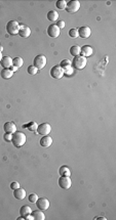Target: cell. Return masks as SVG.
<instances>
[{
    "label": "cell",
    "mask_w": 116,
    "mask_h": 220,
    "mask_svg": "<svg viewBox=\"0 0 116 220\" xmlns=\"http://www.w3.org/2000/svg\"><path fill=\"white\" fill-rule=\"evenodd\" d=\"M26 140H27L26 134L21 132V131H15L13 134L11 142H13V144L15 145V148H21V146H23V145L26 143Z\"/></svg>",
    "instance_id": "1"
},
{
    "label": "cell",
    "mask_w": 116,
    "mask_h": 220,
    "mask_svg": "<svg viewBox=\"0 0 116 220\" xmlns=\"http://www.w3.org/2000/svg\"><path fill=\"white\" fill-rule=\"evenodd\" d=\"M72 67L73 69H76V70H82L83 68H85L86 64H87V60H86V58L82 56H75L72 60Z\"/></svg>",
    "instance_id": "2"
},
{
    "label": "cell",
    "mask_w": 116,
    "mask_h": 220,
    "mask_svg": "<svg viewBox=\"0 0 116 220\" xmlns=\"http://www.w3.org/2000/svg\"><path fill=\"white\" fill-rule=\"evenodd\" d=\"M46 62H48V60H46V56H43V54H38L34 58V60H33V66L35 68H37L38 70H41L43 69L45 66H46Z\"/></svg>",
    "instance_id": "3"
},
{
    "label": "cell",
    "mask_w": 116,
    "mask_h": 220,
    "mask_svg": "<svg viewBox=\"0 0 116 220\" xmlns=\"http://www.w3.org/2000/svg\"><path fill=\"white\" fill-rule=\"evenodd\" d=\"M20 28H21V26H20V24L17 21H9L6 24V31L10 35L19 34Z\"/></svg>",
    "instance_id": "4"
},
{
    "label": "cell",
    "mask_w": 116,
    "mask_h": 220,
    "mask_svg": "<svg viewBox=\"0 0 116 220\" xmlns=\"http://www.w3.org/2000/svg\"><path fill=\"white\" fill-rule=\"evenodd\" d=\"M80 8V2L77 1V0H71V1H68L66 5V10L67 12L70 13H75L79 10Z\"/></svg>",
    "instance_id": "5"
},
{
    "label": "cell",
    "mask_w": 116,
    "mask_h": 220,
    "mask_svg": "<svg viewBox=\"0 0 116 220\" xmlns=\"http://www.w3.org/2000/svg\"><path fill=\"white\" fill-rule=\"evenodd\" d=\"M72 185V180L70 176H61L59 178V186L63 189H69Z\"/></svg>",
    "instance_id": "6"
},
{
    "label": "cell",
    "mask_w": 116,
    "mask_h": 220,
    "mask_svg": "<svg viewBox=\"0 0 116 220\" xmlns=\"http://www.w3.org/2000/svg\"><path fill=\"white\" fill-rule=\"evenodd\" d=\"M50 76L55 79H61L64 76V70L60 67V65L54 66L50 69Z\"/></svg>",
    "instance_id": "7"
},
{
    "label": "cell",
    "mask_w": 116,
    "mask_h": 220,
    "mask_svg": "<svg viewBox=\"0 0 116 220\" xmlns=\"http://www.w3.org/2000/svg\"><path fill=\"white\" fill-rule=\"evenodd\" d=\"M37 132L40 135H48L52 131V126L48 123H42L41 125H38L37 127Z\"/></svg>",
    "instance_id": "8"
},
{
    "label": "cell",
    "mask_w": 116,
    "mask_h": 220,
    "mask_svg": "<svg viewBox=\"0 0 116 220\" xmlns=\"http://www.w3.org/2000/svg\"><path fill=\"white\" fill-rule=\"evenodd\" d=\"M35 204H36L37 208H38L39 210H42V211L48 210V208H50V201H48L46 198H40V199L38 198V200H37Z\"/></svg>",
    "instance_id": "9"
},
{
    "label": "cell",
    "mask_w": 116,
    "mask_h": 220,
    "mask_svg": "<svg viewBox=\"0 0 116 220\" xmlns=\"http://www.w3.org/2000/svg\"><path fill=\"white\" fill-rule=\"evenodd\" d=\"M61 30L59 29V27L57 26L56 24L54 25H50V27L48 28V34L50 37H52V38H58L60 36Z\"/></svg>",
    "instance_id": "10"
},
{
    "label": "cell",
    "mask_w": 116,
    "mask_h": 220,
    "mask_svg": "<svg viewBox=\"0 0 116 220\" xmlns=\"http://www.w3.org/2000/svg\"><path fill=\"white\" fill-rule=\"evenodd\" d=\"M92 35V30H90L89 27L87 26H83L81 28L78 29V36L81 37L83 39H86Z\"/></svg>",
    "instance_id": "11"
},
{
    "label": "cell",
    "mask_w": 116,
    "mask_h": 220,
    "mask_svg": "<svg viewBox=\"0 0 116 220\" xmlns=\"http://www.w3.org/2000/svg\"><path fill=\"white\" fill-rule=\"evenodd\" d=\"M13 196H15V198L17 200H20V201H22V200H24L25 198H26L27 196V192L26 190L24 189V188H17V189L13 190Z\"/></svg>",
    "instance_id": "12"
},
{
    "label": "cell",
    "mask_w": 116,
    "mask_h": 220,
    "mask_svg": "<svg viewBox=\"0 0 116 220\" xmlns=\"http://www.w3.org/2000/svg\"><path fill=\"white\" fill-rule=\"evenodd\" d=\"M3 129H4L5 133H11V134H13V133L17 131V126H15V124L13 123V122H6L4 125H3Z\"/></svg>",
    "instance_id": "13"
},
{
    "label": "cell",
    "mask_w": 116,
    "mask_h": 220,
    "mask_svg": "<svg viewBox=\"0 0 116 220\" xmlns=\"http://www.w3.org/2000/svg\"><path fill=\"white\" fill-rule=\"evenodd\" d=\"M0 62H1V66L3 67V69H10L13 66V58L10 56H3Z\"/></svg>",
    "instance_id": "14"
},
{
    "label": "cell",
    "mask_w": 116,
    "mask_h": 220,
    "mask_svg": "<svg viewBox=\"0 0 116 220\" xmlns=\"http://www.w3.org/2000/svg\"><path fill=\"white\" fill-rule=\"evenodd\" d=\"M52 144V138L48 135H45L40 139V145L43 148H48Z\"/></svg>",
    "instance_id": "15"
},
{
    "label": "cell",
    "mask_w": 116,
    "mask_h": 220,
    "mask_svg": "<svg viewBox=\"0 0 116 220\" xmlns=\"http://www.w3.org/2000/svg\"><path fill=\"white\" fill-rule=\"evenodd\" d=\"M94 52L92 48L89 46V45H84L83 47H81V51H80V54L84 58H87V56H90Z\"/></svg>",
    "instance_id": "16"
},
{
    "label": "cell",
    "mask_w": 116,
    "mask_h": 220,
    "mask_svg": "<svg viewBox=\"0 0 116 220\" xmlns=\"http://www.w3.org/2000/svg\"><path fill=\"white\" fill-rule=\"evenodd\" d=\"M19 35L21 37H24V38H28V37L31 35V29L29 28V27L22 26L21 28H20Z\"/></svg>",
    "instance_id": "17"
},
{
    "label": "cell",
    "mask_w": 116,
    "mask_h": 220,
    "mask_svg": "<svg viewBox=\"0 0 116 220\" xmlns=\"http://www.w3.org/2000/svg\"><path fill=\"white\" fill-rule=\"evenodd\" d=\"M32 215L35 220H44L45 219V215L43 214L42 210H35V211L32 212Z\"/></svg>",
    "instance_id": "18"
},
{
    "label": "cell",
    "mask_w": 116,
    "mask_h": 220,
    "mask_svg": "<svg viewBox=\"0 0 116 220\" xmlns=\"http://www.w3.org/2000/svg\"><path fill=\"white\" fill-rule=\"evenodd\" d=\"M13 72L10 69H3V70H1V77L3 79H9V78L13 77Z\"/></svg>",
    "instance_id": "19"
},
{
    "label": "cell",
    "mask_w": 116,
    "mask_h": 220,
    "mask_svg": "<svg viewBox=\"0 0 116 220\" xmlns=\"http://www.w3.org/2000/svg\"><path fill=\"white\" fill-rule=\"evenodd\" d=\"M48 19L50 22H57L59 19V12L56 10H50L48 12Z\"/></svg>",
    "instance_id": "20"
},
{
    "label": "cell",
    "mask_w": 116,
    "mask_h": 220,
    "mask_svg": "<svg viewBox=\"0 0 116 220\" xmlns=\"http://www.w3.org/2000/svg\"><path fill=\"white\" fill-rule=\"evenodd\" d=\"M59 174L60 176H70L71 175V171L67 166H62L59 169Z\"/></svg>",
    "instance_id": "21"
},
{
    "label": "cell",
    "mask_w": 116,
    "mask_h": 220,
    "mask_svg": "<svg viewBox=\"0 0 116 220\" xmlns=\"http://www.w3.org/2000/svg\"><path fill=\"white\" fill-rule=\"evenodd\" d=\"M80 51H81V47L78 46V45H74L70 48V54L74 58L80 56Z\"/></svg>",
    "instance_id": "22"
},
{
    "label": "cell",
    "mask_w": 116,
    "mask_h": 220,
    "mask_svg": "<svg viewBox=\"0 0 116 220\" xmlns=\"http://www.w3.org/2000/svg\"><path fill=\"white\" fill-rule=\"evenodd\" d=\"M32 213V209H31L29 206H23V207H21V209H20V214H21V216H23V217H26L27 215H29V214Z\"/></svg>",
    "instance_id": "23"
},
{
    "label": "cell",
    "mask_w": 116,
    "mask_h": 220,
    "mask_svg": "<svg viewBox=\"0 0 116 220\" xmlns=\"http://www.w3.org/2000/svg\"><path fill=\"white\" fill-rule=\"evenodd\" d=\"M37 127H38V125H37L36 122H30V123H28V124L23 125V128H27L30 131H36Z\"/></svg>",
    "instance_id": "24"
},
{
    "label": "cell",
    "mask_w": 116,
    "mask_h": 220,
    "mask_svg": "<svg viewBox=\"0 0 116 220\" xmlns=\"http://www.w3.org/2000/svg\"><path fill=\"white\" fill-rule=\"evenodd\" d=\"M23 64H24V60H23L22 58H20V56H17V58H13V66L17 67V69L21 68V67L23 66Z\"/></svg>",
    "instance_id": "25"
},
{
    "label": "cell",
    "mask_w": 116,
    "mask_h": 220,
    "mask_svg": "<svg viewBox=\"0 0 116 220\" xmlns=\"http://www.w3.org/2000/svg\"><path fill=\"white\" fill-rule=\"evenodd\" d=\"M66 5H67V1H65V0H58L56 3L57 8L59 9H66Z\"/></svg>",
    "instance_id": "26"
},
{
    "label": "cell",
    "mask_w": 116,
    "mask_h": 220,
    "mask_svg": "<svg viewBox=\"0 0 116 220\" xmlns=\"http://www.w3.org/2000/svg\"><path fill=\"white\" fill-rule=\"evenodd\" d=\"M27 71H28V73L30 74V75H36L37 73H38V69L35 68L34 66H29L28 69H27Z\"/></svg>",
    "instance_id": "27"
},
{
    "label": "cell",
    "mask_w": 116,
    "mask_h": 220,
    "mask_svg": "<svg viewBox=\"0 0 116 220\" xmlns=\"http://www.w3.org/2000/svg\"><path fill=\"white\" fill-rule=\"evenodd\" d=\"M70 66H72V62L69 60H63L60 65V67L62 69H65V68H67V67H70Z\"/></svg>",
    "instance_id": "28"
},
{
    "label": "cell",
    "mask_w": 116,
    "mask_h": 220,
    "mask_svg": "<svg viewBox=\"0 0 116 220\" xmlns=\"http://www.w3.org/2000/svg\"><path fill=\"white\" fill-rule=\"evenodd\" d=\"M69 36L71 38H77L78 37V30L76 28H73L69 31Z\"/></svg>",
    "instance_id": "29"
},
{
    "label": "cell",
    "mask_w": 116,
    "mask_h": 220,
    "mask_svg": "<svg viewBox=\"0 0 116 220\" xmlns=\"http://www.w3.org/2000/svg\"><path fill=\"white\" fill-rule=\"evenodd\" d=\"M28 200L30 203H36V201L38 200V196H37L36 194H31L30 196H29Z\"/></svg>",
    "instance_id": "30"
},
{
    "label": "cell",
    "mask_w": 116,
    "mask_h": 220,
    "mask_svg": "<svg viewBox=\"0 0 116 220\" xmlns=\"http://www.w3.org/2000/svg\"><path fill=\"white\" fill-rule=\"evenodd\" d=\"M64 70V74H66V75H72V73H73V67L70 66V67H67V68L63 69Z\"/></svg>",
    "instance_id": "31"
},
{
    "label": "cell",
    "mask_w": 116,
    "mask_h": 220,
    "mask_svg": "<svg viewBox=\"0 0 116 220\" xmlns=\"http://www.w3.org/2000/svg\"><path fill=\"white\" fill-rule=\"evenodd\" d=\"M3 138H4L5 141L9 142V141H11V139H13V134H11V133H5V134L3 135Z\"/></svg>",
    "instance_id": "32"
},
{
    "label": "cell",
    "mask_w": 116,
    "mask_h": 220,
    "mask_svg": "<svg viewBox=\"0 0 116 220\" xmlns=\"http://www.w3.org/2000/svg\"><path fill=\"white\" fill-rule=\"evenodd\" d=\"M20 187V183L19 182H17V181H13V182H11L10 183V188L11 189H17V188H19Z\"/></svg>",
    "instance_id": "33"
},
{
    "label": "cell",
    "mask_w": 116,
    "mask_h": 220,
    "mask_svg": "<svg viewBox=\"0 0 116 220\" xmlns=\"http://www.w3.org/2000/svg\"><path fill=\"white\" fill-rule=\"evenodd\" d=\"M65 25H66V24H65L64 21H57V26L59 27V29H60V30H61V29H64L65 28Z\"/></svg>",
    "instance_id": "34"
},
{
    "label": "cell",
    "mask_w": 116,
    "mask_h": 220,
    "mask_svg": "<svg viewBox=\"0 0 116 220\" xmlns=\"http://www.w3.org/2000/svg\"><path fill=\"white\" fill-rule=\"evenodd\" d=\"M25 219L26 220H34V217H33V215L29 214V215H27L26 217H25Z\"/></svg>",
    "instance_id": "35"
},
{
    "label": "cell",
    "mask_w": 116,
    "mask_h": 220,
    "mask_svg": "<svg viewBox=\"0 0 116 220\" xmlns=\"http://www.w3.org/2000/svg\"><path fill=\"white\" fill-rule=\"evenodd\" d=\"M10 70L13 71V72H17V67H15V66H11Z\"/></svg>",
    "instance_id": "36"
},
{
    "label": "cell",
    "mask_w": 116,
    "mask_h": 220,
    "mask_svg": "<svg viewBox=\"0 0 116 220\" xmlns=\"http://www.w3.org/2000/svg\"><path fill=\"white\" fill-rule=\"evenodd\" d=\"M95 219H96V220H97V219H103V220H107V218H106V217H96Z\"/></svg>",
    "instance_id": "37"
},
{
    "label": "cell",
    "mask_w": 116,
    "mask_h": 220,
    "mask_svg": "<svg viewBox=\"0 0 116 220\" xmlns=\"http://www.w3.org/2000/svg\"><path fill=\"white\" fill-rule=\"evenodd\" d=\"M17 220H26V219H25V217H23V216H22V217L17 218Z\"/></svg>",
    "instance_id": "38"
},
{
    "label": "cell",
    "mask_w": 116,
    "mask_h": 220,
    "mask_svg": "<svg viewBox=\"0 0 116 220\" xmlns=\"http://www.w3.org/2000/svg\"><path fill=\"white\" fill-rule=\"evenodd\" d=\"M2 58H3V56H2V53L0 52V62H1V60H2Z\"/></svg>",
    "instance_id": "39"
},
{
    "label": "cell",
    "mask_w": 116,
    "mask_h": 220,
    "mask_svg": "<svg viewBox=\"0 0 116 220\" xmlns=\"http://www.w3.org/2000/svg\"><path fill=\"white\" fill-rule=\"evenodd\" d=\"M2 50H3V47H2V46H1V45H0V52L2 51Z\"/></svg>",
    "instance_id": "40"
}]
</instances>
